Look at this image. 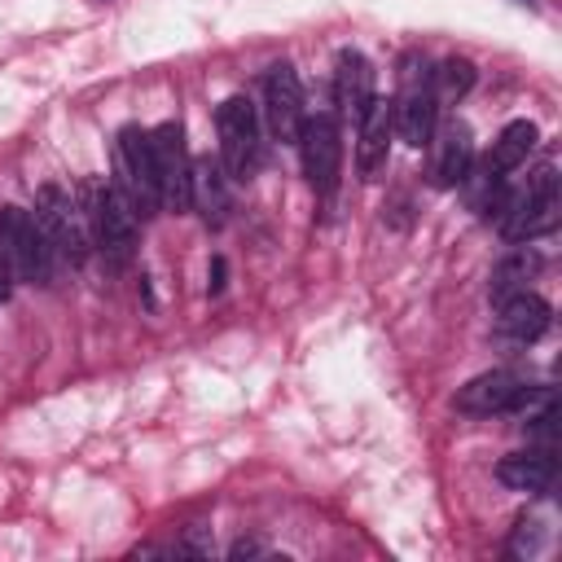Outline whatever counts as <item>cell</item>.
Instances as JSON below:
<instances>
[{
    "label": "cell",
    "instance_id": "cell-1",
    "mask_svg": "<svg viewBox=\"0 0 562 562\" xmlns=\"http://www.w3.org/2000/svg\"><path fill=\"white\" fill-rule=\"evenodd\" d=\"M487 220H496V228H501V237L505 241H514V246H522V241H536V237H549L553 228H558V220H562V193H558V167L553 162H544V167H536L531 176H527V184L522 189H505L501 198H496V206H492V215Z\"/></svg>",
    "mask_w": 562,
    "mask_h": 562
},
{
    "label": "cell",
    "instance_id": "cell-2",
    "mask_svg": "<svg viewBox=\"0 0 562 562\" xmlns=\"http://www.w3.org/2000/svg\"><path fill=\"white\" fill-rule=\"evenodd\" d=\"M79 202H83V215H88L92 246L110 263H132V255H136V211L119 193V184L83 180L79 184Z\"/></svg>",
    "mask_w": 562,
    "mask_h": 562
},
{
    "label": "cell",
    "instance_id": "cell-3",
    "mask_svg": "<svg viewBox=\"0 0 562 562\" xmlns=\"http://www.w3.org/2000/svg\"><path fill=\"white\" fill-rule=\"evenodd\" d=\"M0 255L13 272V281L26 285H48L53 281V246L26 206H0Z\"/></svg>",
    "mask_w": 562,
    "mask_h": 562
},
{
    "label": "cell",
    "instance_id": "cell-4",
    "mask_svg": "<svg viewBox=\"0 0 562 562\" xmlns=\"http://www.w3.org/2000/svg\"><path fill=\"white\" fill-rule=\"evenodd\" d=\"M114 176H119V193L132 202V211L140 220L162 211V193H158V171H154V140L145 127L127 123L114 136Z\"/></svg>",
    "mask_w": 562,
    "mask_h": 562
},
{
    "label": "cell",
    "instance_id": "cell-5",
    "mask_svg": "<svg viewBox=\"0 0 562 562\" xmlns=\"http://www.w3.org/2000/svg\"><path fill=\"white\" fill-rule=\"evenodd\" d=\"M435 123H439V97H435L430 66L408 57L400 70V92L391 97V127L408 149H422L430 140Z\"/></svg>",
    "mask_w": 562,
    "mask_h": 562
},
{
    "label": "cell",
    "instance_id": "cell-6",
    "mask_svg": "<svg viewBox=\"0 0 562 562\" xmlns=\"http://www.w3.org/2000/svg\"><path fill=\"white\" fill-rule=\"evenodd\" d=\"M215 132H220V162L228 180H250L263 162V132H259V110L250 97H228L215 110Z\"/></svg>",
    "mask_w": 562,
    "mask_h": 562
},
{
    "label": "cell",
    "instance_id": "cell-7",
    "mask_svg": "<svg viewBox=\"0 0 562 562\" xmlns=\"http://www.w3.org/2000/svg\"><path fill=\"white\" fill-rule=\"evenodd\" d=\"M35 220L53 246V255L61 263H83L88 259V246H92V233H88V215H83V202L79 193H66L61 184H40L35 193Z\"/></svg>",
    "mask_w": 562,
    "mask_h": 562
},
{
    "label": "cell",
    "instance_id": "cell-8",
    "mask_svg": "<svg viewBox=\"0 0 562 562\" xmlns=\"http://www.w3.org/2000/svg\"><path fill=\"white\" fill-rule=\"evenodd\" d=\"M154 140V171H158V193H162V211H193V158H189V145H184V127L171 119V123H158L149 132Z\"/></svg>",
    "mask_w": 562,
    "mask_h": 562
},
{
    "label": "cell",
    "instance_id": "cell-9",
    "mask_svg": "<svg viewBox=\"0 0 562 562\" xmlns=\"http://www.w3.org/2000/svg\"><path fill=\"white\" fill-rule=\"evenodd\" d=\"M294 145H299L307 184H312L321 198H329V193L338 189V176H342V132H338V119H334L329 110L307 114Z\"/></svg>",
    "mask_w": 562,
    "mask_h": 562
},
{
    "label": "cell",
    "instance_id": "cell-10",
    "mask_svg": "<svg viewBox=\"0 0 562 562\" xmlns=\"http://www.w3.org/2000/svg\"><path fill=\"white\" fill-rule=\"evenodd\" d=\"M263 119H268V132H272L281 145H294V140H299L303 119H307V105H303L299 70H294L290 61H277V66H268V75H263Z\"/></svg>",
    "mask_w": 562,
    "mask_h": 562
},
{
    "label": "cell",
    "instance_id": "cell-11",
    "mask_svg": "<svg viewBox=\"0 0 562 562\" xmlns=\"http://www.w3.org/2000/svg\"><path fill=\"white\" fill-rule=\"evenodd\" d=\"M527 378L509 373V369H492V373H479L470 378L465 386H457L452 404L457 413H470V417H496V413H518L522 400H527Z\"/></svg>",
    "mask_w": 562,
    "mask_h": 562
},
{
    "label": "cell",
    "instance_id": "cell-12",
    "mask_svg": "<svg viewBox=\"0 0 562 562\" xmlns=\"http://www.w3.org/2000/svg\"><path fill=\"white\" fill-rule=\"evenodd\" d=\"M430 184L435 189H457L461 176L470 171L474 162V136H470V123L465 119H439L435 132H430Z\"/></svg>",
    "mask_w": 562,
    "mask_h": 562
},
{
    "label": "cell",
    "instance_id": "cell-13",
    "mask_svg": "<svg viewBox=\"0 0 562 562\" xmlns=\"http://www.w3.org/2000/svg\"><path fill=\"white\" fill-rule=\"evenodd\" d=\"M549 325H553V307L540 294L514 290V294L496 299V334L501 338H509L518 347H531V342H540L549 334Z\"/></svg>",
    "mask_w": 562,
    "mask_h": 562
},
{
    "label": "cell",
    "instance_id": "cell-14",
    "mask_svg": "<svg viewBox=\"0 0 562 562\" xmlns=\"http://www.w3.org/2000/svg\"><path fill=\"white\" fill-rule=\"evenodd\" d=\"M378 88H373V61L356 48H342L338 53V66H334V101L342 110V119H351V127L369 114Z\"/></svg>",
    "mask_w": 562,
    "mask_h": 562
},
{
    "label": "cell",
    "instance_id": "cell-15",
    "mask_svg": "<svg viewBox=\"0 0 562 562\" xmlns=\"http://www.w3.org/2000/svg\"><path fill=\"white\" fill-rule=\"evenodd\" d=\"M391 101L386 97H373L369 114L356 123V167L364 180H378L386 171V154H391Z\"/></svg>",
    "mask_w": 562,
    "mask_h": 562
},
{
    "label": "cell",
    "instance_id": "cell-16",
    "mask_svg": "<svg viewBox=\"0 0 562 562\" xmlns=\"http://www.w3.org/2000/svg\"><path fill=\"white\" fill-rule=\"evenodd\" d=\"M496 479L509 487V492H549L553 479H558V461H553V448H527V452H509L496 461Z\"/></svg>",
    "mask_w": 562,
    "mask_h": 562
},
{
    "label": "cell",
    "instance_id": "cell-17",
    "mask_svg": "<svg viewBox=\"0 0 562 562\" xmlns=\"http://www.w3.org/2000/svg\"><path fill=\"white\" fill-rule=\"evenodd\" d=\"M193 211H202V220L215 224V228L228 215V171L211 154L193 158Z\"/></svg>",
    "mask_w": 562,
    "mask_h": 562
},
{
    "label": "cell",
    "instance_id": "cell-18",
    "mask_svg": "<svg viewBox=\"0 0 562 562\" xmlns=\"http://www.w3.org/2000/svg\"><path fill=\"white\" fill-rule=\"evenodd\" d=\"M536 140H540L536 123H531V119H514V123H505V127H501V136L492 140V149H487L483 167H487V171H496V176H509V171H518V167L527 162V154L536 149Z\"/></svg>",
    "mask_w": 562,
    "mask_h": 562
},
{
    "label": "cell",
    "instance_id": "cell-19",
    "mask_svg": "<svg viewBox=\"0 0 562 562\" xmlns=\"http://www.w3.org/2000/svg\"><path fill=\"white\" fill-rule=\"evenodd\" d=\"M540 272V255L522 241L518 250H509L501 263H496V272H492V299H505V294H514V290H527V281Z\"/></svg>",
    "mask_w": 562,
    "mask_h": 562
},
{
    "label": "cell",
    "instance_id": "cell-20",
    "mask_svg": "<svg viewBox=\"0 0 562 562\" xmlns=\"http://www.w3.org/2000/svg\"><path fill=\"white\" fill-rule=\"evenodd\" d=\"M430 79H435L439 105H443V101H461V97L474 88V66H470L465 57H448L439 70H430Z\"/></svg>",
    "mask_w": 562,
    "mask_h": 562
},
{
    "label": "cell",
    "instance_id": "cell-21",
    "mask_svg": "<svg viewBox=\"0 0 562 562\" xmlns=\"http://www.w3.org/2000/svg\"><path fill=\"white\" fill-rule=\"evenodd\" d=\"M540 544H544V527H540V518H518L514 540H509V553L531 558V553H540Z\"/></svg>",
    "mask_w": 562,
    "mask_h": 562
},
{
    "label": "cell",
    "instance_id": "cell-22",
    "mask_svg": "<svg viewBox=\"0 0 562 562\" xmlns=\"http://www.w3.org/2000/svg\"><path fill=\"white\" fill-rule=\"evenodd\" d=\"M259 553H268L259 540H237V544L228 549V558H259Z\"/></svg>",
    "mask_w": 562,
    "mask_h": 562
},
{
    "label": "cell",
    "instance_id": "cell-23",
    "mask_svg": "<svg viewBox=\"0 0 562 562\" xmlns=\"http://www.w3.org/2000/svg\"><path fill=\"white\" fill-rule=\"evenodd\" d=\"M220 290H224V259L215 255L211 259V294H220Z\"/></svg>",
    "mask_w": 562,
    "mask_h": 562
},
{
    "label": "cell",
    "instance_id": "cell-24",
    "mask_svg": "<svg viewBox=\"0 0 562 562\" xmlns=\"http://www.w3.org/2000/svg\"><path fill=\"white\" fill-rule=\"evenodd\" d=\"M9 290H13V272H9V263H4V255H0V303L9 299Z\"/></svg>",
    "mask_w": 562,
    "mask_h": 562
}]
</instances>
